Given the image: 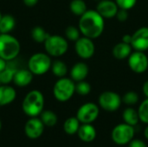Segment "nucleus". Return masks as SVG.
I'll list each match as a JSON object with an SVG mask.
<instances>
[{"mask_svg": "<svg viewBox=\"0 0 148 147\" xmlns=\"http://www.w3.org/2000/svg\"><path fill=\"white\" fill-rule=\"evenodd\" d=\"M0 35H1V33H0Z\"/></svg>", "mask_w": 148, "mask_h": 147, "instance_id": "c03bdc74", "label": "nucleus"}, {"mask_svg": "<svg viewBox=\"0 0 148 147\" xmlns=\"http://www.w3.org/2000/svg\"><path fill=\"white\" fill-rule=\"evenodd\" d=\"M142 90H143V93H144L145 96L147 98H148V80L144 82L143 87H142Z\"/></svg>", "mask_w": 148, "mask_h": 147, "instance_id": "4c0bfd02", "label": "nucleus"}, {"mask_svg": "<svg viewBox=\"0 0 148 147\" xmlns=\"http://www.w3.org/2000/svg\"><path fill=\"white\" fill-rule=\"evenodd\" d=\"M51 71H52L53 75H56V77L62 78L68 73V67L64 62L56 60V61L53 62L51 64Z\"/></svg>", "mask_w": 148, "mask_h": 147, "instance_id": "5701e85b", "label": "nucleus"}, {"mask_svg": "<svg viewBox=\"0 0 148 147\" xmlns=\"http://www.w3.org/2000/svg\"><path fill=\"white\" fill-rule=\"evenodd\" d=\"M91 85L85 80L78 81L75 84V93L82 96L88 95L91 92Z\"/></svg>", "mask_w": 148, "mask_h": 147, "instance_id": "cd10ccee", "label": "nucleus"}, {"mask_svg": "<svg viewBox=\"0 0 148 147\" xmlns=\"http://www.w3.org/2000/svg\"><path fill=\"white\" fill-rule=\"evenodd\" d=\"M130 69L136 74H143L148 68V57L145 52L135 50L127 58Z\"/></svg>", "mask_w": 148, "mask_h": 147, "instance_id": "9d476101", "label": "nucleus"}, {"mask_svg": "<svg viewBox=\"0 0 148 147\" xmlns=\"http://www.w3.org/2000/svg\"><path fill=\"white\" fill-rule=\"evenodd\" d=\"M144 135H145V137L148 139V126L146 127V129L144 131Z\"/></svg>", "mask_w": 148, "mask_h": 147, "instance_id": "58836bf2", "label": "nucleus"}, {"mask_svg": "<svg viewBox=\"0 0 148 147\" xmlns=\"http://www.w3.org/2000/svg\"><path fill=\"white\" fill-rule=\"evenodd\" d=\"M87 147H88V146H87Z\"/></svg>", "mask_w": 148, "mask_h": 147, "instance_id": "a18cd8bd", "label": "nucleus"}, {"mask_svg": "<svg viewBox=\"0 0 148 147\" xmlns=\"http://www.w3.org/2000/svg\"><path fill=\"white\" fill-rule=\"evenodd\" d=\"M129 147H147L146 143L140 139H132L129 142Z\"/></svg>", "mask_w": 148, "mask_h": 147, "instance_id": "72a5a7b5", "label": "nucleus"}, {"mask_svg": "<svg viewBox=\"0 0 148 147\" xmlns=\"http://www.w3.org/2000/svg\"><path fill=\"white\" fill-rule=\"evenodd\" d=\"M78 137L84 142H92L96 137V130L91 124H82L80 126L78 132Z\"/></svg>", "mask_w": 148, "mask_h": 147, "instance_id": "6ab92c4d", "label": "nucleus"}, {"mask_svg": "<svg viewBox=\"0 0 148 147\" xmlns=\"http://www.w3.org/2000/svg\"><path fill=\"white\" fill-rule=\"evenodd\" d=\"M89 72L88 66L82 62H76L70 69V77L74 81H84Z\"/></svg>", "mask_w": 148, "mask_h": 147, "instance_id": "2eb2a0df", "label": "nucleus"}, {"mask_svg": "<svg viewBox=\"0 0 148 147\" xmlns=\"http://www.w3.org/2000/svg\"><path fill=\"white\" fill-rule=\"evenodd\" d=\"M123 120L125 123L130 125V126H136L138 124V122L140 121V117H139V113L138 111H136L135 109L132 108V107H128L127 109L124 110L123 114Z\"/></svg>", "mask_w": 148, "mask_h": 147, "instance_id": "412c9836", "label": "nucleus"}, {"mask_svg": "<svg viewBox=\"0 0 148 147\" xmlns=\"http://www.w3.org/2000/svg\"><path fill=\"white\" fill-rule=\"evenodd\" d=\"M138 113L140 120L145 124H148V98H147L139 107Z\"/></svg>", "mask_w": 148, "mask_h": 147, "instance_id": "c756f323", "label": "nucleus"}, {"mask_svg": "<svg viewBox=\"0 0 148 147\" xmlns=\"http://www.w3.org/2000/svg\"><path fill=\"white\" fill-rule=\"evenodd\" d=\"M75 93V83L71 78H60L54 85L53 94L61 102L69 101Z\"/></svg>", "mask_w": 148, "mask_h": 147, "instance_id": "20e7f679", "label": "nucleus"}, {"mask_svg": "<svg viewBox=\"0 0 148 147\" xmlns=\"http://www.w3.org/2000/svg\"><path fill=\"white\" fill-rule=\"evenodd\" d=\"M134 128L127 123L117 125L112 131V139L119 146H125L134 139Z\"/></svg>", "mask_w": 148, "mask_h": 147, "instance_id": "0eeeda50", "label": "nucleus"}, {"mask_svg": "<svg viewBox=\"0 0 148 147\" xmlns=\"http://www.w3.org/2000/svg\"><path fill=\"white\" fill-rule=\"evenodd\" d=\"M49 36V34L41 26H36L31 29V37L38 43H44Z\"/></svg>", "mask_w": 148, "mask_h": 147, "instance_id": "b1692460", "label": "nucleus"}, {"mask_svg": "<svg viewBox=\"0 0 148 147\" xmlns=\"http://www.w3.org/2000/svg\"><path fill=\"white\" fill-rule=\"evenodd\" d=\"M98 102L100 107L108 112H114L118 110L121 105L122 98L113 91H105L99 96Z\"/></svg>", "mask_w": 148, "mask_h": 147, "instance_id": "6e6552de", "label": "nucleus"}, {"mask_svg": "<svg viewBox=\"0 0 148 147\" xmlns=\"http://www.w3.org/2000/svg\"><path fill=\"white\" fill-rule=\"evenodd\" d=\"M44 48L49 55L59 57L63 55L68 51L69 43L67 40L62 36L49 35L44 42Z\"/></svg>", "mask_w": 148, "mask_h": 147, "instance_id": "423d86ee", "label": "nucleus"}, {"mask_svg": "<svg viewBox=\"0 0 148 147\" xmlns=\"http://www.w3.org/2000/svg\"><path fill=\"white\" fill-rule=\"evenodd\" d=\"M44 124L37 117H31L24 126L25 135L31 139H36L40 138L44 131Z\"/></svg>", "mask_w": 148, "mask_h": 147, "instance_id": "f8f14e48", "label": "nucleus"}, {"mask_svg": "<svg viewBox=\"0 0 148 147\" xmlns=\"http://www.w3.org/2000/svg\"><path fill=\"white\" fill-rule=\"evenodd\" d=\"M16 70H17V68H16L15 67L7 64L6 68L0 73L1 84H9L10 82H11L13 81L15 73Z\"/></svg>", "mask_w": 148, "mask_h": 147, "instance_id": "bb28decb", "label": "nucleus"}, {"mask_svg": "<svg viewBox=\"0 0 148 147\" xmlns=\"http://www.w3.org/2000/svg\"><path fill=\"white\" fill-rule=\"evenodd\" d=\"M115 3L119 8L129 10L135 6L137 0H115Z\"/></svg>", "mask_w": 148, "mask_h": 147, "instance_id": "2f4dec72", "label": "nucleus"}, {"mask_svg": "<svg viewBox=\"0 0 148 147\" xmlns=\"http://www.w3.org/2000/svg\"><path fill=\"white\" fill-rule=\"evenodd\" d=\"M131 46L134 50H148V27H140L132 35Z\"/></svg>", "mask_w": 148, "mask_h": 147, "instance_id": "ddd939ff", "label": "nucleus"}, {"mask_svg": "<svg viewBox=\"0 0 148 147\" xmlns=\"http://www.w3.org/2000/svg\"><path fill=\"white\" fill-rule=\"evenodd\" d=\"M2 16H3V15H2V13H1V11H0V20H1V17H2Z\"/></svg>", "mask_w": 148, "mask_h": 147, "instance_id": "a19ab883", "label": "nucleus"}, {"mask_svg": "<svg viewBox=\"0 0 148 147\" xmlns=\"http://www.w3.org/2000/svg\"><path fill=\"white\" fill-rule=\"evenodd\" d=\"M119 7L115 1L113 0H101L99 1L96 10L104 18H113L116 16Z\"/></svg>", "mask_w": 148, "mask_h": 147, "instance_id": "4468645a", "label": "nucleus"}, {"mask_svg": "<svg viewBox=\"0 0 148 147\" xmlns=\"http://www.w3.org/2000/svg\"><path fill=\"white\" fill-rule=\"evenodd\" d=\"M44 97L39 90H32L29 92L22 103L23 113L29 117H37L43 111Z\"/></svg>", "mask_w": 148, "mask_h": 147, "instance_id": "f03ea898", "label": "nucleus"}, {"mask_svg": "<svg viewBox=\"0 0 148 147\" xmlns=\"http://www.w3.org/2000/svg\"><path fill=\"white\" fill-rule=\"evenodd\" d=\"M104 19L96 10H88L80 16L78 28L81 34L93 40L100 37L105 28Z\"/></svg>", "mask_w": 148, "mask_h": 147, "instance_id": "f257e3e1", "label": "nucleus"}, {"mask_svg": "<svg viewBox=\"0 0 148 147\" xmlns=\"http://www.w3.org/2000/svg\"><path fill=\"white\" fill-rule=\"evenodd\" d=\"M0 84H1V81H0Z\"/></svg>", "mask_w": 148, "mask_h": 147, "instance_id": "37998d69", "label": "nucleus"}, {"mask_svg": "<svg viewBox=\"0 0 148 147\" xmlns=\"http://www.w3.org/2000/svg\"><path fill=\"white\" fill-rule=\"evenodd\" d=\"M51 59L48 54L36 53L30 56L28 62V68L33 75H42L51 68Z\"/></svg>", "mask_w": 148, "mask_h": 147, "instance_id": "39448f33", "label": "nucleus"}, {"mask_svg": "<svg viewBox=\"0 0 148 147\" xmlns=\"http://www.w3.org/2000/svg\"><path fill=\"white\" fill-rule=\"evenodd\" d=\"M1 128H2V122H1V120H0V131H1Z\"/></svg>", "mask_w": 148, "mask_h": 147, "instance_id": "ea45409f", "label": "nucleus"}, {"mask_svg": "<svg viewBox=\"0 0 148 147\" xmlns=\"http://www.w3.org/2000/svg\"><path fill=\"white\" fill-rule=\"evenodd\" d=\"M16 97V90L7 84L0 86V107L10 104Z\"/></svg>", "mask_w": 148, "mask_h": 147, "instance_id": "f3484780", "label": "nucleus"}, {"mask_svg": "<svg viewBox=\"0 0 148 147\" xmlns=\"http://www.w3.org/2000/svg\"><path fill=\"white\" fill-rule=\"evenodd\" d=\"M38 3V0H23V3L28 7H33Z\"/></svg>", "mask_w": 148, "mask_h": 147, "instance_id": "f704fd0d", "label": "nucleus"}, {"mask_svg": "<svg viewBox=\"0 0 148 147\" xmlns=\"http://www.w3.org/2000/svg\"><path fill=\"white\" fill-rule=\"evenodd\" d=\"M40 115H41L40 119L45 126L51 127V126H54L55 125H56L58 118H57V115L53 111H50V110L42 111Z\"/></svg>", "mask_w": 148, "mask_h": 147, "instance_id": "a878e982", "label": "nucleus"}, {"mask_svg": "<svg viewBox=\"0 0 148 147\" xmlns=\"http://www.w3.org/2000/svg\"><path fill=\"white\" fill-rule=\"evenodd\" d=\"M122 101L129 106L135 105L139 101V95L136 92L129 91L124 94V96L122 97Z\"/></svg>", "mask_w": 148, "mask_h": 147, "instance_id": "7c9ffc66", "label": "nucleus"}, {"mask_svg": "<svg viewBox=\"0 0 148 147\" xmlns=\"http://www.w3.org/2000/svg\"><path fill=\"white\" fill-rule=\"evenodd\" d=\"M33 80V74L28 68H22L17 69L15 73L13 81L18 87H26L31 83Z\"/></svg>", "mask_w": 148, "mask_h": 147, "instance_id": "dca6fc26", "label": "nucleus"}, {"mask_svg": "<svg viewBox=\"0 0 148 147\" xmlns=\"http://www.w3.org/2000/svg\"><path fill=\"white\" fill-rule=\"evenodd\" d=\"M99 107L92 102H88L81 106L76 113V118L82 124H91L99 116Z\"/></svg>", "mask_w": 148, "mask_h": 147, "instance_id": "1a4fd4ad", "label": "nucleus"}, {"mask_svg": "<svg viewBox=\"0 0 148 147\" xmlns=\"http://www.w3.org/2000/svg\"><path fill=\"white\" fill-rule=\"evenodd\" d=\"M80 121L76 117H70L67 119L63 124V129L64 132L67 134L73 135L78 132V129L80 127Z\"/></svg>", "mask_w": 148, "mask_h": 147, "instance_id": "4be33fe9", "label": "nucleus"}, {"mask_svg": "<svg viewBox=\"0 0 148 147\" xmlns=\"http://www.w3.org/2000/svg\"><path fill=\"white\" fill-rule=\"evenodd\" d=\"M20 42L10 34L0 35V57L10 62L14 60L20 52Z\"/></svg>", "mask_w": 148, "mask_h": 147, "instance_id": "7ed1b4c3", "label": "nucleus"}, {"mask_svg": "<svg viewBox=\"0 0 148 147\" xmlns=\"http://www.w3.org/2000/svg\"><path fill=\"white\" fill-rule=\"evenodd\" d=\"M115 17L118 19L119 22H121V23L126 22L128 19V10H125V9L119 8Z\"/></svg>", "mask_w": 148, "mask_h": 147, "instance_id": "473e14b6", "label": "nucleus"}, {"mask_svg": "<svg viewBox=\"0 0 148 147\" xmlns=\"http://www.w3.org/2000/svg\"><path fill=\"white\" fill-rule=\"evenodd\" d=\"M132 46L131 44L126 43L124 42H119L114 45L113 48L112 53L114 58L118 60H125L129 57L132 53Z\"/></svg>", "mask_w": 148, "mask_h": 147, "instance_id": "a211bd4d", "label": "nucleus"}, {"mask_svg": "<svg viewBox=\"0 0 148 147\" xmlns=\"http://www.w3.org/2000/svg\"><path fill=\"white\" fill-rule=\"evenodd\" d=\"M69 9L70 11L77 16H81L88 10L84 0H72L69 3Z\"/></svg>", "mask_w": 148, "mask_h": 147, "instance_id": "393cba45", "label": "nucleus"}, {"mask_svg": "<svg viewBox=\"0 0 148 147\" xmlns=\"http://www.w3.org/2000/svg\"><path fill=\"white\" fill-rule=\"evenodd\" d=\"M95 1H101V0H95Z\"/></svg>", "mask_w": 148, "mask_h": 147, "instance_id": "79ce46f5", "label": "nucleus"}, {"mask_svg": "<svg viewBox=\"0 0 148 147\" xmlns=\"http://www.w3.org/2000/svg\"><path fill=\"white\" fill-rule=\"evenodd\" d=\"M65 36L69 40L75 42L81 37V31H80L79 28L73 26V25H70V26H68L66 28Z\"/></svg>", "mask_w": 148, "mask_h": 147, "instance_id": "c85d7f7f", "label": "nucleus"}, {"mask_svg": "<svg viewBox=\"0 0 148 147\" xmlns=\"http://www.w3.org/2000/svg\"><path fill=\"white\" fill-rule=\"evenodd\" d=\"M16 25V20L11 15H3L0 20V33L9 34Z\"/></svg>", "mask_w": 148, "mask_h": 147, "instance_id": "aec40b11", "label": "nucleus"}, {"mask_svg": "<svg viewBox=\"0 0 148 147\" xmlns=\"http://www.w3.org/2000/svg\"><path fill=\"white\" fill-rule=\"evenodd\" d=\"M75 49L79 57L84 60H88L93 57L95 52V46L93 42V39L82 36L75 43Z\"/></svg>", "mask_w": 148, "mask_h": 147, "instance_id": "9b49d317", "label": "nucleus"}, {"mask_svg": "<svg viewBox=\"0 0 148 147\" xmlns=\"http://www.w3.org/2000/svg\"><path fill=\"white\" fill-rule=\"evenodd\" d=\"M122 42H124L126 43H128V44H131V42H132V35H129V34L124 35L123 37H122Z\"/></svg>", "mask_w": 148, "mask_h": 147, "instance_id": "e433bc0d", "label": "nucleus"}, {"mask_svg": "<svg viewBox=\"0 0 148 147\" xmlns=\"http://www.w3.org/2000/svg\"><path fill=\"white\" fill-rule=\"evenodd\" d=\"M7 64H8V62L6 60L3 59L2 57H0V73L6 68Z\"/></svg>", "mask_w": 148, "mask_h": 147, "instance_id": "c9c22d12", "label": "nucleus"}]
</instances>
